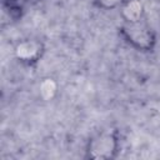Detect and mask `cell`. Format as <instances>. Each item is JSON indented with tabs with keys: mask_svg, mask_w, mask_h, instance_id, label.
I'll return each mask as SVG.
<instances>
[{
	"mask_svg": "<svg viewBox=\"0 0 160 160\" xmlns=\"http://www.w3.org/2000/svg\"><path fill=\"white\" fill-rule=\"evenodd\" d=\"M119 35L128 46L139 52H152L158 45V35L145 19L135 22L121 21Z\"/></svg>",
	"mask_w": 160,
	"mask_h": 160,
	"instance_id": "6da1fadb",
	"label": "cell"
},
{
	"mask_svg": "<svg viewBox=\"0 0 160 160\" xmlns=\"http://www.w3.org/2000/svg\"><path fill=\"white\" fill-rule=\"evenodd\" d=\"M120 149V140L116 130L108 129L94 134L86 142L85 159L110 160L116 158Z\"/></svg>",
	"mask_w": 160,
	"mask_h": 160,
	"instance_id": "7a4b0ae2",
	"label": "cell"
},
{
	"mask_svg": "<svg viewBox=\"0 0 160 160\" xmlns=\"http://www.w3.org/2000/svg\"><path fill=\"white\" fill-rule=\"evenodd\" d=\"M44 51H45L44 44L40 40L32 39V38L20 40L15 45V49H14L15 58L21 64L28 65V66L35 65L41 59Z\"/></svg>",
	"mask_w": 160,
	"mask_h": 160,
	"instance_id": "3957f363",
	"label": "cell"
},
{
	"mask_svg": "<svg viewBox=\"0 0 160 160\" xmlns=\"http://www.w3.org/2000/svg\"><path fill=\"white\" fill-rule=\"evenodd\" d=\"M121 20L125 22H135L144 19L145 9L140 0H125L119 9Z\"/></svg>",
	"mask_w": 160,
	"mask_h": 160,
	"instance_id": "277c9868",
	"label": "cell"
},
{
	"mask_svg": "<svg viewBox=\"0 0 160 160\" xmlns=\"http://www.w3.org/2000/svg\"><path fill=\"white\" fill-rule=\"evenodd\" d=\"M56 92H58V85L54 79L45 78L41 80L40 85H39V94H40L41 99H44L45 101H50L55 98Z\"/></svg>",
	"mask_w": 160,
	"mask_h": 160,
	"instance_id": "5b68a950",
	"label": "cell"
},
{
	"mask_svg": "<svg viewBox=\"0 0 160 160\" xmlns=\"http://www.w3.org/2000/svg\"><path fill=\"white\" fill-rule=\"evenodd\" d=\"M94 5L102 11H111L120 9L121 5L125 2V0H92Z\"/></svg>",
	"mask_w": 160,
	"mask_h": 160,
	"instance_id": "8992f818",
	"label": "cell"
},
{
	"mask_svg": "<svg viewBox=\"0 0 160 160\" xmlns=\"http://www.w3.org/2000/svg\"><path fill=\"white\" fill-rule=\"evenodd\" d=\"M21 5V0H4V6H15Z\"/></svg>",
	"mask_w": 160,
	"mask_h": 160,
	"instance_id": "52a82bcc",
	"label": "cell"
},
{
	"mask_svg": "<svg viewBox=\"0 0 160 160\" xmlns=\"http://www.w3.org/2000/svg\"><path fill=\"white\" fill-rule=\"evenodd\" d=\"M155 2H158V4H160V0H154Z\"/></svg>",
	"mask_w": 160,
	"mask_h": 160,
	"instance_id": "ba28073f",
	"label": "cell"
},
{
	"mask_svg": "<svg viewBox=\"0 0 160 160\" xmlns=\"http://www.w3.org/2000/svg\"><path fill=\"white\" fill-rule=\"evenodd\" d=\"M36 1H41V0H36Z\"/></svg>",
	"mask_w": 160,
	"mask_h": 160,
	"instance_id": "9c48e42d",
	"label": "cell"
}]
</instances>
